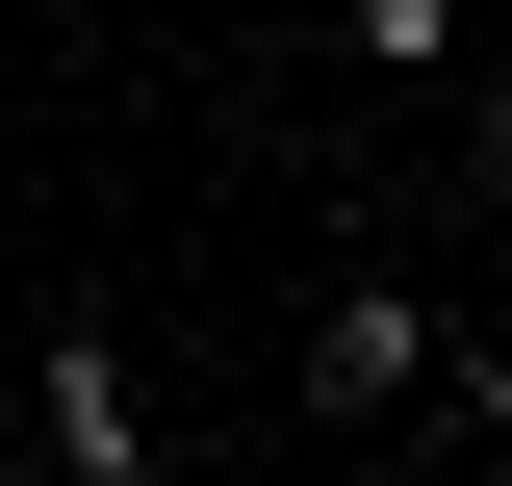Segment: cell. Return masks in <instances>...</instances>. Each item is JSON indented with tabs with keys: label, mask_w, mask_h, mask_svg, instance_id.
<instances>
[{
	"label": "cell",
	"mask_w": 512,
	"mask_h": 486,
	"mask_svg": "<svg viewBox=\"0 0 512 486\" xmlns=\"http://www.w3.org/2000/svg\"><path fill=\"white\" fill-rule=\"evenodd\" d=\"M461 52V0H359V77H436Z\"/></svg>",
	"instance_id": "obj_3"
},
{
	"label": "cell",
	"mask_w": 512,
	"mask_h": 486,
	"mask_svg": "<svg viewBox=\"0 0 512 486\" xmlns=\"http://www.w3.org/2000/svg\"><path fill=\"white\" fill-rule=\"evenodd\" d=\"M461 180H487V205H512V103H461Z\"/></svg>",
	"instance_id": "obj_4"
},
{
	"label": "cell",
	"mask_w": 512,
	"mask_h": 486,
	"mask_svg": "<svg viewBox=\"0 0 512 486\" xmlns=\"http://www.w3.org/2000/svg\"><path fill=\"white\" fill-rule=\"evenodd\" d=\"M26 435H52L77 486H128V461H154V410H128V359H103V333H52V359H26Z\"/></svg>",
	"instance_id": "obj_2"
},
{
	"label": "cell",
	"mask_w": 512,
	"mask_h": 486,
	"mask_svg": "<svg viewBox=\"0 0 512 486\" xmlns=\"http://www.w3.org/2000/svg\"><path fill=\"white\" fill-rule=\"evenodd\" d=\"M308 410H333V435H384V410H436V307H384V282H359V307L308 333Z\"/></svg>",
	"instance_id": "obj_1"
}]
</instances>
